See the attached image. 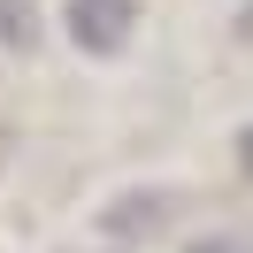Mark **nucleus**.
I'll return each instance as SVG.
<instances>
[{
  "label": "nucleus",
  "mask_w": 253,
  "mask_h": 253,
  "mask_svg": "<svg viewBox=\"0 0 253 253\" xmlns=\"http://www.w3.org/2000/svg\"><path fill=\"white\" fill-rule=\"evenodd\" d=\"M192 253H253V246H246V238H230V230H215V238H200Z\"/></svg>",
  "instance_id": "nucleus-3"
},
{
  "label": "nucleus",
  "mask_w": 253,
  "mask_h": 253,
  "mask_svg": "<svg viewBox=\"0 0 253 253\" xmlns=\"http://www.w3.org/2000/svg\"><path fill=\"white\" fill-rule=\"evenodd\" d=\"M0 46H39V16H31V0H0Z\"/></svg>",
  "instance_id": "nucleus-2"
},
{
  "label": "nucleus",
  "mask_w": 253,
  "mask_h": 253,
  "mask_svg": "<svg viewBox=\"0 0 253 253\" xmlns=\"http://www.w3.org/2000/svg\"><path fill=\"white\" fill-rule=\"evenodd\" d=\"M238 161H246V169H253V123H246V138H238Z\"/></svg>",
  "instance_id": "nucleus-4"
},
{
  "label": "nucleus",
  "mask_w": 253,
  "mask_h": 253,
  "mask_svg": "<svg viewBox=\"0 0 253 253\" xmlns=\"http://www.w3.org/2000/svg\"><path fill=\"white\" fill-rule=\"evenodd\" d=\"M62 23H69L77 54H123L130 31H138V0H69Z\"/></svg>",
  "instance_id": "nucleus-1"
},
{
  "label": "nucleus",
  "mask_w": 253,
  "mask_h": 253,
  "mask_svg": "<svg viewBox=\"0 0 253 253\" xmlns=\"http://www.w3.org/2000/svg\"><path fill=\"white\" fill-rule=\"evenodd\" d=\"M246 39H253V8H246Z\"/></svg>",
  "instance_id": "nucleus-5"
}]
</instances>
